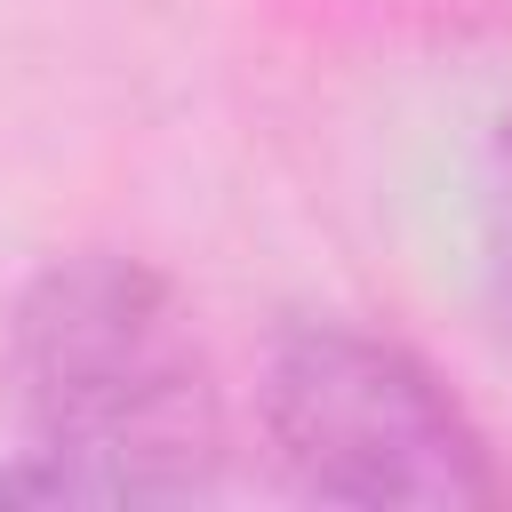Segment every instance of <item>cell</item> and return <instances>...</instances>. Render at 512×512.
Here are the masks:
<instances>
[{
  "label": "cell",
  "mask_w": 512,
  "mask_h": 512,
  "mask_svg": "<svg viewBox=\"0 0 512 512\" xmlns=\"http://www.w3.org/2000/svg\"><path fill=\"white\" fill-rule=\"evenodd\" d=\"M24 448L0 504H200L224 472V408L184 296L136 256L48 264L8 320Z\"/></svg>",
  "instance_id": "obj_1"
},
{
  "label": "cell",
  "mask_w": 512,
  "mask_h": 512,
  "mask_svg": "<svg viewBox=\"0 0 512 512\" xmlns=\"http://www.w3.org/2000/svg\"><path fill=\"white\" fill-rule=\"evenodd\" d=\"M264 432L312 504L352 512H480L504 472L464 400L392 336L352 320H288L264 360Z\"/></svg>",
  "instance_id": "obj_2"
},
{
  "label": "cell",
  "mask_w": 512,
  "mask_h": 512,
  "mask_svg": "<svg viewBox=\"0 0 512 512\" xmlns=\"http://www.w3.org/2000/svg\"><path fill=\"white\" fill-rule=\"evenodd\" d=\"M480 208H488V280H496V312H504V328H512V112H504L496 136H488Z\"/></svg>",
  "instance_id": "obj_3"
}]
</instances>
